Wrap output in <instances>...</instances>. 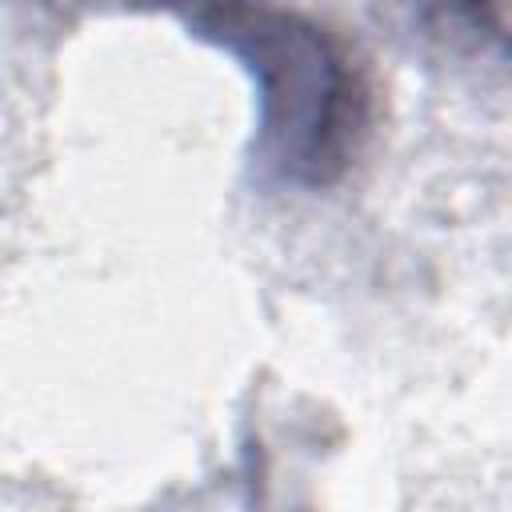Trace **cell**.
<instances>
[{
  "label": "cell",
  "mask_w": 512,
  "mask_h": 512,
  "mask_svg": "<svg viewBox=\"0 0 512 512\" xmlns=\"http://www.w3.org/2000/svg\"><path fill=\"white\" fill-rule=\"evenodd\" d=\"M196 28L240 52L260 80L272 164L292 180H332L364 132V92L320 28L252 0H204Z\"/></svg>",
  "instance_id": "1"
}]
</instances>
